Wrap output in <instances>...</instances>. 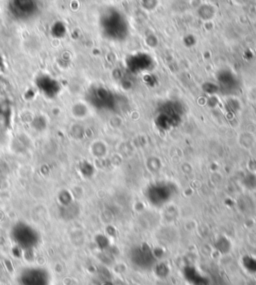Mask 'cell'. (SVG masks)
<instances>
[{
	"mask_svg": "<svg viewBox=\"0 0 256 285\" xmlns=\"http://www.w3.org/2000/svg\"><path fill=\"white\" fill-rule=\"evenodd\" d=\"M129 261L135 269L147 271L154 268L157 264V257L148 245L141 244L133 247L130 250Z\"/></svg>",
	"mask_w": 256,
	"mask_h": 285,
	"instance_id": "1",
	"label": "cell"
},
{
	"mask_svg": "<svg viewBox=\"0 0 256 285\" xmlns=\"http://www.w3.org/2000/svg\"><path fill=\"white\" fill-rule=\"evenodd\" d=\"M183 277L189 285H210V279L200 272L194 266H186L183 269Z\"/></svg>",
	"mask_w": 256,
	"mask_h": 285,
	"instance_id": "2",
	"label": "cell"
},
{
	"mask_svg": "<svg viewBox=\"0 0 256 285\" xmlns=\"http://www.w3.org/2000/svg\"><path fill=\"white\" fill-rule=\"evenodd\" d=\"M172 197V191L169 188H164V186H158L156 189L152 190L148 194L147 198L151 202V204L155 206H161L165 204Z\"/></svg>",
	"mask_w": 256,
	"mask_h": 285,
	"instance_id": "3",
	"label": "cell"
},
{
	"mask_svg": "<svg viewBox=\"0 0 256 285\" xmlns=\"http://www.w3.org/2000/svg\"><path fill=\"white\" fill-rule=\"evenodd\" d=\"M243 267L250 273H256V258L253 257L243 258Z\"/></svg>",
	"mask_w": 256,
	"mask_h": 285,
	"instance_id": "4",
	"label": "cell"
}]
</instances>
